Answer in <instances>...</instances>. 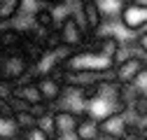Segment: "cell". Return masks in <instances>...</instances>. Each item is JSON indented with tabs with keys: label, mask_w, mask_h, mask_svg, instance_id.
<instances>
[{
	"label": "cell",
	"mask_w": 147,
	"mask_h": 140,
	"mask_svg": "<svg viewBox=\"0 0 147 140\" xmlns=\"http://www.w3.org/2000/svg\"><path fill=\"white\" fill-rule=\"evenodd\" d=\"M61 68L63 70H72V73H98V75H105V73H112L115 63H112V59H105L103 54H98L94 47H82V49L72 51Z\"/></svg>",
	"instance_id": "6da1fadb"
},
{
	"label": "cell",
	"mask_w": 147,
	"mask_h": 140,
	"mask_svg": "<svg viewBox=\"0 0 147 140\" xmlns=\"http://www.w3.org/2000/svg\"><path fill=\"white\" fill-rule=\"evenodd\" d=\"M75 9L65 12L63 19L56 21V33H59L61 44L68 47V49H72V51L86 47V42H89V35H86V30H84V26H82V21H80V16H77Z\"/></svg>",
	"instance_id": "7a4b0ae2"
},
{
	"label": "cell",
	"mask_w": 147,
	"mask_h": 140,
	"mask_svg": "<svg viewBox=\"0 0 147 140\" xmlns=\"http://www.w3.org/2000/svg\"><path fill=\"white\" fill-rule=\"evenodd\" d=\"M30 70H33V61L21 49L0 54V79H9V82L30 79Z\"/></svg>",
	"instance_id": "3957f363"
},
{
	"label": "cell",
	"mask_w": 147,
	"mask_h": 140,
	"mask_svg": "<svg viewBox=\"0 0 147 140\" xmlns=\"http://www.w3.org/2000/svg\"><path fill=\"white\" fill-rule=\"evenodd\" d=\"M33 82H35V86H38V91H40V96H42V100L49 105L56 103V98L61 96V91H63V79H61V68H56L54 73H49V75H40V77H33Z\"/></svg>",
	"instance_id": "277c9868"
},
{
	"label": "cell",
	"mask_w": 147,
	"mask_h": 140,
	"mask_svg": "<svg viewBox=\"0 0 147 140\" xmlns=\"http://www.w3.org/2000/svg\"><path fill=\"white\" fill-rule=\"evenodd\" d=\"M121 28L126 33H138V30H145L147 28V7H138L133 3H124L121 12H119V19Z\"/></svg>",
	"instance_id": "5b68a950"
},
{
	"label": "cell",
	"mask_w": 147,
	"mask_h": 140,
	"mask_svg": "<svg viewBox=\"0 0 147 140\" xmlns=\"http://www.w3.org/2000/svg\"><path fill=\"white\" fill-rule=\"evenodd\" d=\"M75 12H77V16H80V21H82V26H84V30H86L89 38H94V35L100 33V28H103L105 21H103V14H100V9L96 5V0L80 3Z\"/></svg>",
	"instance_id": "8992f818"
},
{
	"label": "cell",
	"mask_w": 147,
	"mask_h": 140,
	"mask_svg": "<svg viewBox=\"0 0 147 140\" xmlns=\"http://www.w3.org/2000/svg\"><path fill=\"white\" fill-rule=\"evenodd\" d=\"M145 65H147V61H142V59H138V56L128 59V61H124V63H117V65L112 68V79H115L119 86H126V84H131V82L142 73Z\"/></svg>",
	"instance_id": "52a82bcc"
},
{
	"label": "cell",
	"mask_w": 147,
	"mask_h": 140,
	"mask_svg": "<svg viewBox=\"0 0 147 140\" xmlns=\"http://www.w3.org/2000/svg\"><path fill=\"white\" fill-rule=\"evenodd\" d=\"M100 124V135H107V138H124V133L128 131V124H131V119H128V112H115L105 119L98 121Z\"/></svg>",
	"instance_id": "ba28073f"
},
{
	"label": "cell",
	"mask_w": 147,
	"mask_h": 140,
	"mask_svg": "<svg viewBox=\"0 0 147 140\" xmlns=\"http://www.w3.org/2000/svg\"><path fill=\"white\" fill-rule=\"evenodd\" d=\"M72 138L75 140H100V124L89 114H80Z\"/></svg>",
	"instance_id": "9c48e42d"
},
{
	"label": "cell",
	"mask_w": 147,
	"mask_h": 140,
	"mask_svg": "<svg viewBox=\"0 0 147 140\" xmlns=\"http://www.w3.org/2000/svg\"><path fill=\"white\" fill-rule=\"evenodd\" d=\"M14 98H19L24 100L26 105H30V108H35V105H47L38 91V86H35L33 77L30 79H21V82H16L14 84Z\"/></svg>",
	"instance_id": "30bf717a"
},
{
	"label": "cell",
	"mask_w": 147,
	"mask_h": 140,
	"mask_svg": "<svg viewBox=\"0 0 147 140\" xmlns=\"http://www.w3.org/2000/svg\"><path fill=\"white\" fill-rule=\"evenodd\" d=\"M24 44V33L19 28H14L12 24H5L0 28V54L7 51H19Z\"/></svg>",
	"instance_id": "8fae6325"
},
{
	"label": "cell",
	"mask_w": 147,
	"mask_h": 140,
	"mask_svg": "<svg viewBox=\"0 0 147 140\" xmlns=\"http://www.w3.org/2000/svg\"><path fill=\"white\" fill-rule=\"evenodd\" d=\"M77 117L75 112H65V110H54V121H56V140L59 138H70L72 131H75L77 124Z\"/></svg>",
	"instance_id": "7c38bea8"
},
{
	"label": "cell",
	"mask_w": 147,
	"mask_h": 140,
	"mask_svg": "<svg viewBox=\"0 0 147 140\" xmlns=\"http://www.w3.org/2000/svg\"><path fill=\"white\" fill-rule=\"evenodd\" d=\"M33 26L38 28V30H42V33H49V30H54L56 28V14H54V9L51 7H40V9H35L33 12Z\"/></svg>",
	"instance_id": "4fadbf2b"
},
{
	"label": "cell",
	"mask_w": 147,
	"mask_h": 140,
	"mask_svg": "<svg viewBox=\"0 0 147 140\" xmlns=\"http://www.w3.org/2000/svg\"><path fill=\"white\" fill-rule=\"evenodd\" d=\"M19 138H21V129L16 126L12 112H3L0 114V140H19Z\"/></svg>",
	"instance_id": "5bb4252c"
},
{
	"label": "cell",
	"mask_w": 147,
	"mask_h": 140,
	"mask_svg": "<svg viewBox=\"0 0 147 140\" xmlns=\"http://www.w3.org/2000/svg\"><path fill=\"white\" fill-rule=\"evenodd\" d=\"M96 5H98V9H100V14H103V21H115V19H119V12H121V7H124L121 0H96Z\"/></svg>",
	"instance_id": "9a60e30c"
},
{
	"label": "cell",
	"mask_w": 147,
	"mask_h": 140,
	"mask_svg": "<svg viewBox=\"0 0 147 140\" xmlns=\"http://www.w3.org/2000/svg\"><path fill=\"white\" fill-rule=\"evenodd\" d=\"M21 9V0H0V26L12 24Z\"/></svg>",
	"instance_id": "2e32d148"
},
{
	"label": "cell",
	"mask_w": 147,
	"mask_h": 140,
	"mask_svg": "<svg viewBox=\"0 0 147 140\" xmlns=\"http://www.w3.org/2000/svg\"><path fill=\"white\" fill-rule=\"evenodd\" d=\"M12 117H14V121H16V126L21 129V133L35 126V114H33V110H21V112H12Z\"/></svg>",
	"instance_id": "e0dca14e"
},
{
	"label": "cell",
	"mask_w": 147,
	"mask_h": 140,
	"mask_svg": "<svg viewBox=\"0 0 147 140\" xmlns=\"http://www.w3.org/2000/svg\"><path fill=\"white\" fill-rule=\"evenodd\" d=\"M131 86H133V91L136 94H140V96H147V68L142 70V73L131 82Z\"/></svg>",
	"instance_id": "ac0fdd59"
},
{
	"label": "cell",
	"mask_w": 147,
	"mask_h": 140,
	"mask_svg": "<svg viewBox=\"0 0 147 140\" xmlns=\"http://www.w3.org/2000/svg\"><path fill=\"white\" fill-rule=\"evenodd\" d=\"M14 84L16 82H9V79H0V100L9 103L14 98Z\"/></svg>",
	"instance_id": "d6986e66"
},
{
	"label": "cell",
	"mask_w": 147,
	"mask_h": 140,
	"mask_svg": "<svg viewBox=\"0 0 147 140\" xmlns=\"http://www.w3.org/2000/svg\"><path fill=\"white\" fill-rule=\"evenodd\" d=\"M19 140H51V138H49V135H45V133H42L40 129H35V126H33V129L24 131Z\"/></svg>",
	"instance_id": "ffe728a7"
},
{
	"label": "cell",
	"mask_w": 147,
	"mask_h": 140,
	"mask_svg": "<svg viewBox=\"0 0 147 140\" xmlns=\"http://www.w3.org/2000/svg\"><path fill=\"white\" fill-rule=\"evenodd\" d=\"M38 3L40 5H45V7H65V3H68V0H38Z\"/></svg>",
	"instance_id": "44dd1931"
},
{
	"label": "cell",
	"mask_w": 147,
	"mask_h": 140,
	"mask_svg": "<svg viewBox=\"0 0 147 140\" xmlns=\"http://www.w3.org/2000/svg\"><path fill=\"white\" fill-rule=\"evenodd\" d=\"M133 5H138V7H147V0H131Z\"/></svg>",
	"instance_id": "7402d4cb"
},
{
	"label": "cell",
	"mask_w": 147,
	"mask_h": 140,
	"mask_svg": "<svg viewBox=\"0 0 147 140\" xmlns=\"http://www.w3.org/2000/svg\"><path fill=\"white\" fill-rule=\"evenodd\" d=\"M121 3H131V0H121Z\"/></svg>",
	"instance_id": "603a6c76"
}]
</instances>
